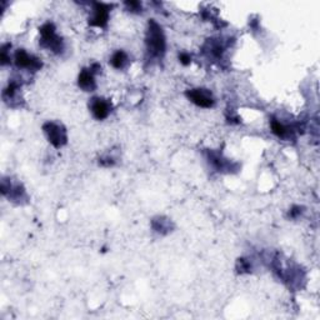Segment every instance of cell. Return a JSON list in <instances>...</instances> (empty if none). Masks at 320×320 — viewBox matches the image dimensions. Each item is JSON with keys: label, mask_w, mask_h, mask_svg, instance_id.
<instances>
[{"label": "cell", "mask_w": 320, "mask_h": 320, "mask_svg": "<svg viewBox=\"0 0 320 320\" xmlns=\"http://www.w3.org/2000/svg\"><path fill=\"white\" fill-rule=\"evenodd\" d=\"M145 44H147L149 57L153 59H162L164 57L165 49H167V40H165L162 27L155 20L149 21L147 35H145Z\"/></svg>", "instance_id": "obj_1"}, {"label": "cell", "mask_w": 320, "mask_h": 320, "mask_svg": "<svg viewBox=\"0 0 320 320\" xmlns=\"http://www.w3.org/2000/svg\"><path fill=\"white\" fill-rule=\"evenodd\" d=\"M40 33V45L55 54H60L64 50V41L57 34V29L53 23H45L39 29Z\"/></svg>", "instance_id": "obj_2"}, {"label": "cell", "mask_w": 320, "mask_h": 320, "mask_svg": "<svg viewBox=\"0 0 320 320\" xmlns=\"http://www.w3.org/2000/svg\"><path fill=\"white\" fill-rule=\"evenodd\" d=\"M43 131L48 142L54 148H61L68 143V134L63 125L55 122H47L43 125Z\"/></svg>", "instance_id": "obj_3"}, {"label": "cell", "mask_w": 320, "mask_h": 320, "mask_svg": "<svg viewBox=\"0 0 320 320\" xmlns=\"http://www.w3.org/2000/svg\"><path fill=\"white\" fill-rule=\"evenodd\" d=\"M188 99L190 100L193 104H195L196 106L199 108H213L215 104L214 97L213 94L210 93V90L208 89H203V88H196V89H190L185 93Z\"/></svg>", "instance_id": "obj_4"}, {"label": "cell", "mask_w": 320, "mask_h": 320, "mask_svg": "<svg viewBox=\"0 0 320 320\" xmlns=\"http://www.w3.org/2000/svg\"><path fill=\"white\" fill-rule=\"evenodd\" d=\"M14 61H15V65L19 69H27L29 72L30 70L32 72H38L43 66L40 59L34 57V55H30L24 49L16 50L15 54H14Z\"/></svg>", "instance_id": "obj_5"}, {"label": "cell", "mask_w": 320, "mask_h": 320, "mask_svg": "<svg viewBox=\"0 0 320 320\" xmlns=\"http://www.w3.org/2000/svg\"><path fill=\"white\" fill-rule=\"evenodd\" d=\"M113 5L105 4V3H94L93 4V13L89 24L92 27L105 28L109 21V15H110V9Z\"/></svg>", "instance_id": "obj_6"}, {"label": "cell", "mask_w": 320, "mask_h": 320, "mask_svg": "<svg viewBox=\"0 0 320 320\" xmlns=\"http://www.w3.org/2000/svg\"><path fill=\"white\" fill-rule=\"evenodd\" d=\"M89 109H90L93 117L97 120H104L110 115L111 111V104L109 100L104 99V98L95 97L92 98L89 102Z\"/></svg>", "instance_id": "obj_7"}, {"label": "cell", "mask_w": 320, "mask_h": 320, "mask_svg": "<svg viewBox=\"0 0 320 320\" xmlns=\"http://www.w3.org/2000/svg\"><path fill=\"white\" fill-rule=\"evenodd\" d=\"M0 190H2L3 195L8 196L13 201H18V203H20L23 199L27 198V193H25L24 188L20 184L13 185L8 179H3Z\"/></svg>", "instance_id": "obj_8"}, {"label": "cell", "mask_w": 320, "mask_h": 320, "mask_svg": "<svg viewBox=\"0 0 320 320\" xmlns=\"http://www.w3.org/2000/svg\"><path fill=\"white\" fill-rule=\"evenodd\" d=\"M78 85L84 92H93L97 88V83L94 79V73L92 72L90 68L83 69L78 77Z\"/></svg>", "instance_id": "obj_9"}, {"label": "cell", "mask_w": 320, "mask_h": 320, "mask_svg": "<svg viewBox=\"0 0 320 320\" xmlns=\"http://www.w3.org/2000/svg\"><path fill=\"white\" fill-rule=\"evenodd\" d=\"M270 126L274 135H277L278 138H280V139L283 140L290 139V138H293L294 135V129L291 128V126L283 124V123H280L279 120L277 119H271Z\"/></svg>", "instance_id": "obj_10"}, {"label": "cell", "mask_w": 320, "mask_h": 320, "mask_svg": "<svg viewBox=\"0 0 320 320\" xmlns=\"http://www.w3.org/2000/svg\"><path fill=\"white\" fill-rule=\"evenodd\" d=\"M208 160H209L210 164H212L218 172H224V170L232 169V168H230L229 160L223 158V155L219 153L209 151V153H208Z\"/></svg>", "instance_id": "obj_11"}, {"label": "cell", "mask_w": 320, "mask_h": 320, "mask_svg": "<svg viewBox=\"0 0 320 320\" xmlns=\"http://www.w3.org/2000/svg\"><path fill=\"white\" fill-rule=\"evenodd\" d=\"M110 64L114 69L122 70L124 69L126 65L129 64V57L125 52L123 50H118L115 52L110 58Z\"/></svg>", "instance_id": "obj_12"}, {"label": "cell", "mask_w": 320, "mask_h": 320, "mask_svg": "<svg viewBox=\"0 0 320 320\" xmlns=\"http://www.w3.org/2000/svg\"><path fill=\"white\" fill-rule=\"evenodd\" d=\"M151 225H153V229L155 230V232L162 233V234L170 232V221L165 218L154 219Z\"/></svg>", "instance_id": "obj_13"}, {"label": "cell", "mask_w": 320, "mask_h": 320, "mask_svg": "<svg viewBox=\"0 0 320 320\" xmlns=\"http://www.w3.org/2000/svg\"><path fill=\"white\" fill-rule=\"evenodd\" d=\"M207 47L209 49V55L218 59L221 58V55L224 53V47L221 45V43H219V41H209L207 44Z\"/></svg>", "instance_id": "obj_14"}, {"label": "cell", "mask_w": 320, "mask_h": 320, "mask_svg": "<svg viewBox=\"0 0 320 320\" xmlns=\"http://www.w3.org/2000/svg\"><path fill=\"white\" fill-rule=\"evenodd\" d=\"M10 44H4L2 47V55H0V63L2 65H7V64H10V55H9V50L10 49Z\"/></svg>", "instance_id": "obj_15"}, {"label": "cell", "mask_w": 320, "mask_h": 320, "mask_svg": "<svg viewBox=\"0 0 320 320\" xmlns=\"http://www.w3.org/2000/svg\"><path fill=\"white\" fill-rule=\"evenodd\" d=\"M124 5L126 7V9H128L129 12H131V13H140L143 9L142 3L135 2V0H131V2H125Z\"/></svg>", "instance_id": "obj_16"}, {"label": "cell", "mask_w": 320, "mask_h": 320, "mask_svg": "<svg viewBox=\"0 0 320 320\" xmlns=\"http://www.w3.org/2000/svg\"><path fill=\"white\" fill-rule=\"evenodd\" d=\"M302 213H303V208H300V207L295 205V207L291 208L290 210H289L288 217L290 218V219H296L298 217H299L300 214H302Z\"/></svg>", "instance_id": "obj_17"}, {"label": "cell", "mask_w": 320, "mask_h": 320, "mask_svg": "<svg viewBox=\"0 0 320 320\" xmlns=\"http://www.w3.org/2000/svg\"><path fill=\"white\" fill-rule=\"evenodd\" d=\"M179 61H180L183 65L187 66L192 63V57H190L188 53H181V54H179Z\"/></svg>", "instance_id": "obj_18"}, {"label": "cell", "mask_w": 320, "mask_h": 320, "mask_svg": "<svg viewBox=\"0 0 320 320\" xmlns=\"http://www.w3.org/2000/svg\"><path fill=\"white\" fill-rule=\"evenodd\" d=\"M115 163L114 158L111 156H105V158H100L99 159V164L103 165V167H113Z\"/></svg>", "instance_id": "obj_19"}]
</instances>
